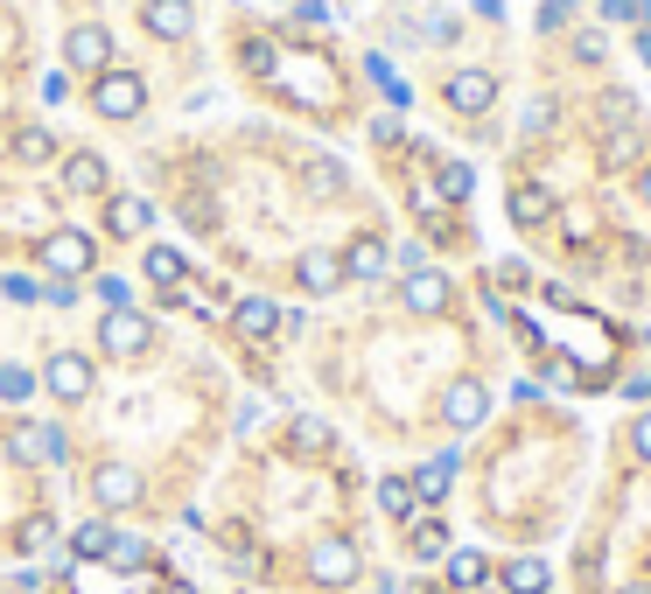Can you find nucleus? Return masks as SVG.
<instances>
[{"instance_id": "f257e3e1", "label": "nucleus", "mask_w": 651, "mask_h": 594, "mask_svg": "<svg viewBox=\"0 0 651 594\" xmlns=\"http://www.w3.org/2000/svg\"><path fill=\"white\" fill-rule=\"evenodd\" d=\"M141 105H147L141 70H99L91 78V112L99 120H141Z\"/></svg>"}, {"instance_id": "f03ea898", "label": "nucleus", "mask_w": 651, "mask_h": 594, "mask_svg": "<svg viewBox=\"0 0 651 594\" xmlns=\"http://www.w3.org/2000/svg\"><path fill=\"white\" fill-rule=\"evenodd\" d=\"M147 343H155V322H147L141 309H106V322H99V350H112V357H141Z\"/></svg>"}, {"instance_id": "7ed1b4c3", "label": "nucleus", "mask_w": 651, "mask_h": 594, "mask_svg": "<svg viewBox=\"0 0 651 594\" xmlns=\"http://www.w3.org/2000/svg\"><path fill=\"white\" fill-rule=\"evenodd\" d=\"M43 385L64 399V406H78V399H91V357H78V350H56L49 363H43Z\"/></svg>"}, {"instance_id": "20e7f679", "label": "nucleus", "mask_w": 651, "mask_h": 594, "mask_svg": "<svg viewBox=\"0 0 651 594\" xmlns=\"http://www.w3.org/2000/svg\"><path fill=\"white\" fill-rule=\"evenodd\" d=\"M64 64H70V70H91V78L112 70V35H106L99 22H78V29L64 35Z\"/></svg>"}, {"instance_id": "39448f33", "label": "nucleus", "mask_w": 651, "mask_h": 594, "mask_svg": "<svg viewBox=\"0 0 651 594\" xmlns=\"http://www.w3.org/2000/svg\"><path fill=\"white\" fill-rule=\"evenodd\" d=\"M43 266H49L56 280L91 273V238H85V232H70V224H64V232H49V238H43Z\"/></svg>"}, {"instance_id": "423d86ee", "label": "nucleus", "mask_w": 651, "mask_h": 594, "mask_svg": "<svg viewBox=\"0 0 651 594\" xmlns=\"http://www.w3.org/2000/svg\"><path fill=\"white\" fill-rule=\"evenodd\" d=\"M484 413H490V392L476 385V378H455V385L442 392V419L455 434H470V427H484Z\"/></svg>"}, {"instance_id": "0eeeda50", "label": "nucleus", "mask_w": 651, "mask_h": 594, "mask_svg": "<svg viewBox=\"0 0 651 594\" xmlns=\"http://www.w3.org/2000/svg\"><path fill=\"white\" fill-rule=\"evenodd\" d=\"M91 496H99V511H126V504H141V469H126V462L91 469Z\"/></svg>"}, {"instance_id": "6e6552de", "label": "nucleus", "mask_w": 651, "mask_h": 594, "mask_svg": "<svg viewBox=\"0 0 651 594\" xmlns=\"http://www.w3.org/2000/svg\"><path fill=\"white\" fill-rule=\"evenodd\" d=\"M309 573L322 587H351L357 581V546L351 539H322L316 552H309Z\"/></svg>"}, {"instance_id": "1a4fd4ad", "label": "nucleus", "mask_w": 651, "mask_h": 594, "mask_svg": "<svg viewBox=\"0 0 651 594\" xmlns=\"http://www.w3.org/2000/svg\"><path fill=\"white\" fill-rule=\"evenodd\" d=\"M8 455H14V462H64L70 440H64V427H14Z\"/></svg>"}, {"instance_id": "9d476101", "label": "nucleus", "mask_w": 651, "mask_h": 594, "mask_svg": "<svg viewBox=\"0 0 651 594\" xmlns=\"http://www.w3.org/2000/svg\"><path fill=\"white\" fill-rule=\"evenodd\" d=\"M490 99H497L490 70H449V105L455 112H470V120H476V112H490Z\"/></svg>"}, {"instance_id": "9b49d317", "label": "nucleus", "mask_w": 651, "mask_h": 594, "mask_svg": "<svg viewBox=\"0 0 651 594\" xmlns=\"http://www.w3.org/2000/svg\"><path fill=\"white\" fill-rule=\"evenodd\" d=\"M407 309H413V315H442V309H449V273L413 266V273H407Z\"/></svg>"}, {"instance_id": "f8f14e48", "label": "nucleus", "mask_w": 651, "mask_h": 594, "mask_svg": "<svg viewBox=\"0 0 651 594\" xmlns=\"http://www.w3.org/2000/svg\"><path fill=\"white\" fill-rule=\"evenodd\" d=\"M295 280H301V294H336V287H343V259L336 253H301Z\"/></svg>"}, {"instance_id": "ddd939ff", "label": "nucleus", "mask_w": 651, "mask_h": 594, "mask_svg": "<svg viewBox=\"0 0 651 594\" xmlns=\"http://www.w3.org/2000/svg\"><path fill=\"white\" fill-rule=\"evenodd\" d=\"M147 35H162V43H176V35H189V22H197V8L189 0H147Z\"/></svg>"}, {"instance_id": "4468645a", "label": "nucleus", "mask_w": 651, "mask_h": 594, "mask_svg": "<svg viewBox=\"0 0 651 594\" xmlns=\"http://www.w3.org/2000/svg\"><path fill=\"white\" fill-rule=\"evenodd\" d=\"M147 224H155V203H147V197H112V203H106V232L141 238Z\"/></svg>"}, {"instance_id": "2eb2a0df", "label": "nucleus", "mask_w": 651, "mask_h": 594, "mask_svg": "<svg viewBox=\"0 0 651 594\" xmlns=\"http://www.w3.org/2000/svg\"><path fill=\"white\" fill-rule=\"evenodd\" d=\"M393 266L386 238H351V253H343V280H378Z\"/></svg>"}, {"instance_id": "dca6fc26", "label": "nucleus", "mask_w": 651, "mask_h": 594, "mask_svg": "<svg viewBox=\"0 0 651 594\" xmlns=\"http://www.w3.org/2000/svg\"><path fill=\"white\" fill-rule=\"evenodd\" d=\"M232 329L260 343V336H274V329H280V309H274V301H266V294H245L239 309H232Z\"/></svg>"}, {"instance_id": "f3484780", "label": "nucleus", "mask_w": 651, "mask_h": 594, "mask_svg": "<svg viewBox=\"0 0 651 594\" xmlns=\"http://www.w3.org/2000/svg\"><path fill=\"white\" fill-rule=\"evenodd\" d=\"M407 483H413V496H420V504H442V496H449V483H455V455H434V462H420V469L407 475Z\"/></svg>"}, {"instance_id": "a211bd4d", "label": "nucleus", "mask_w": 651, "mask_h": 594, "mask_svg": "<svg viewBox=\"0 0 651 594\" xmlns=\"http://www.w3.org/2000/svg\"><path fill=\"white\" fill-rule=\"evenodd\" d=\"M106 182H112V176H106L99 155H70V161H64V189H70V197H106Z\"/></svg>"}, {"instance_id": "6ab92c4d", "label": "nucleus", "mask_w": 651, "mask_h": 594, "mask_svg": "<svg viewBox=\"0 0 651 594\" xmlns=\"http://www.w3.org/2000/svg\"><path fill=\"white\" fill-rule=\"evenodd\" d=\"M547 587H553V567H547V560H532V552L505 567V594H547Z\"/></svg>"}, {"instance_id": "aec40b11", "label": "nucleus", "mask_w": 651, "mask_h": 594, "mask_svg": "<svg viewBox=\"0 0 651 594\" xmlns=\"http://www.w3.org/2000/svg\"><path fill=\"white\" fill-rule=\"evenodd\" d=\"M147 280H155V287H168V294H176V287L189 280V259L176 253V245H147Z\"/></svg>"}, {"instance_id": "412c9836", "label": "nucleus", "mask_w": 651, "mask_h": 594, "mask_svg": "<svg viewBox=\"0 0 651 594\" xmlns=\"http://www.w3.org/2000/svg\"><path fill=\"white\" fill-rule=\"evenodd\" d=\"M547 217H553V197H547V189H532V182L511 189V224H519V232H532V224H547Z\"/></svg>"}, {"instance_id": "4be33fe9", "label": "nucleus", "mask_w": 651, "mask_h": 594, "mask_svg": "<svg viewBox=\"0 0 651 594\" xmlns=\"http://www.w3.org/2000/svg\"><path fill=\"white\" fill-rule=\"evenodd\" d=\"M112 539H120V531H112L106 517H91V525H78V531H70V552H78V560H106V552H112Z\"/></svg>"}, {"instance_id": "5701e85b", "label": "nucleus", "mask_w": 651, "mask_h": 594, "mask_svg": "<svg viewBox=\"0 0 651 594\" xmlns=\"http://www.w3.org/2000/svg\"><path fill=\"white\" fill-rule=\"evenodd\" d=\"M378 511H386V517H413L420 511V496H413L407 475H386V483H378Z\"/></svg>"}, {"instance_id": "b1692460", "label": "nucleus", "mask_w": 651, "mask_h": 594, "mask_svg": "<svg viewBox=\"0 0 651 594\" xmlns=\"http://www.w3.org/2000/svg\"><path fill=\"white\" fill-rule=\"evenodd\" d=\"M49 155H56V133L49 126H22V133H14V161L35 168V161H49Z\"/></svg>"}, {"instance_id": "393cba45", "label": "nucleus", "mask_w": 651, "mask_h": 594, "mask_svg": "<svg viewBox=\"0 0 651 594\" xmlns=\"http://www.w3.org/2000/svg\"><path fill=\"white\" fill-rule=\"evenodd\" d=\"M490 573H484V552H449V587H463V594H476Z\"/></svg>"}, {"instance_id": "a878e982", "label": "nucleus", "mask_w": 651, "mask_h": 594, "mask_svg": "<svg viewBox=\"0 0 651 594\" xmlns=\"http://www.w3.org/2000/svg\"><path fill=\"white\" fill-rule=\"evenodd\" d=\"M407 539H413V552H420V560H442V552H449L442 517H413V531H407Z\"/></svg>"}, {"instance_id": "bb28decb", "label": "nucleus", "mask_w": 651, "mask_h": 594, "mask_svg": "<svg viewBox=\"0 0 651 594\" xmlns=\"http://www.w3.org/2000/svg\"><path fill=\"white\" fill-rule=\"evenodd\" d=\"M434 189H442V203H463L476 189V168L470 161H442V176H434Z\"/></svg>"}, {"instance_id": "cd10ccee", "label": "nucleus", "mask_w": 651, "mask_h": 594, "mask_svg": "<svg viewBox=\"0 0 651 594\" xmlns=\"http://www.w3.org/2000/svg\"><path fill=\"white\" fill-rule=\"evenodd\" d=\"M287 440H295V448H301V455H322V448H330V419H316V413H301V419H295V427H287Z\"/></svg>"}, {"instance_id": "c85d7f7f", "label": "nucleus", "mask_w": 651, "mask_h": 594, "mask_svg": "<svg viewBox=\"0 0 651 594\" xmlns=\"http://www.w3.org/2000/svg\"><path fill=\"white\" fill-rule=\"evenodd\" d=\"M14 546H22V552H49V546H56V517H43V511H35V517H22Z\"/></svg>"}, {"instance_id": "c756f323", "label": "nucleus", "mask_w": 651, "mask_h": 594, "mask_svg": "<svg viewBox=\"0 0 651 594\" xmlns=\"http://www.w3.org/2000/svg\"><path fill=\"white\" fill-rule=\"evenodd\" d=\"M43 385V378L35 371H22V363H0V399H8V406H22V399Z\"/></svg>"}, {"instance_id": "7c9ffc66", "label": "nucleus", "mask_w": 651, "mask_h": 594, "mask_svg": "<svg viewBox=\"0 0 651 594\" xmlns=\"http://www.w3.org/2000/svg\"><path fill=\"white\" fill-rule=\"evenodd\" d=\"M413 210L434 224V232H449V203H442V189H434V182H420V189H413Z\"/></svg>"}, {"instance_id": "2f4dec72", "label": "nucleus", "mask_w": 651, "mask_h": 594, "mask_svg": "<svg viewBox=\"0 0 651 594\" xmlns=\"http://www.w3.org/2000/svg\"><path fill=\"white\" fill-rule=\"evenodd\" d=\"M239 64L253 70V78H274V64H280V56H274V43H266V35H253V43L239 49Z\"/></svg>"}, {"instance_id": "473e14b6", "label": "nucleus", "mask_w": 651, "mask_h": 594, "mask_svg": "<svg viewBox=\"0 0 651 594\" xmlns=\"http://www.w3.org/2000/svg\"><path fill=\"white\" fill-rule=\"evenodd\" d=\"M91 294H99L106 309H133V287H126L120 273H99V280H91Z\"/></svg>"}, {"instance_id": "72a5a7b5", "label": "nucleus", "mask_w": 651, "mask_h": 594, "mask_svg": "<svg viewBox=\"0 0 651 594\" xmlns=\"http://www.w3.org/2000/svg\"><path fill=\"white\" fill-rule=\"evenodd\" d=\"M309 182H316V197H336V189H343V161H309Z\"/></svg>"}, {"instance_id": "f704fd0d", "label": "nucleus", "mask_w": 651, "mask_h": 594, "mask_svg": "<svg viewBox=\"0 0 651 594\" xmlns=\"http://www.w3.org/2000/svg\"><path fill=\"white\" fill-rule=\"evenodd\" d=\"M112 567H147V539H112Z\"/></svg>"}, {"instance_id": "c9c22d12", "label": "nucleus", "mask_w": 651, "mask_h": 594, "mask_svg": "<svg viewBox=\"0 0 651 594\" xmlns=\"http://www.w3.org/2000/svg\"><path fill=\"white\" fill-rule=\"evenodd\" d=\"M630 155H638V133H630V126H617V133H609V147H603V161L617 168V161H630Z\"/></svg>"}, {"instance_id": "e433bc0d", "label": "nucleus", "mask_w": 651, "mask_h": 594, "mask_svg": "<svg viewBox=\"0 0 651 594\" xmlns=\"http://www.w3.org/2000/svg\"><path fill=\"white\" fill-rule=\"evenodd\" d=\"M365 70H372V78H378V85H386V99H393V105H407V85H399V78H393V64H386V56H372V64H365Z\"/></svg>"}, {"instance_id": "4c0bfd02", "label": "nucleus", "mask_w": 651, "mask_h": 594, "mask_svg": "<svg viewBox=\"0 0 651 594\" xmlns=\"http://www.w3.org/2000/svg\"><path fill=\"white\" fill-rule=\"evenodd\" d=\"M574 8H582V0H540V29H567Z\"/></svg>"}, {"instance_id": "58836bf2", "label": "nucleus", "mask_w": 651, "mask_h": 594, "mask_svg": "<svg viewBox=\"0 0 651 594\" xmlns=\"http://www.w3.org/2000/svg\"><path fill=\"white\" fill-rule=\"evenodd\" d=\"M603 49H609V43H603L596 29H582V35H574V56H582V64H603Z\"/></svg>"}, {"instance_id": "ea45409f", "label": "nucleus", "mask_w": 651, "mask_h": 594, "mask_svg": "<svg viewBox=\"0 0 651 594\" xmlns=\"http://www.w3.org/2000/svg\"><path fill=\"white\" fill-rule=\"evenodd\" d=\"M630 112H638L630 91H603V120H630Z\"/></svg>"}, {"instance_id": "a19ab883", "label": "nucleus", "mask_w": 651, "mask_h": 594, "mask_svg": "<svg viewBox=\"0 0 651 594\" xmlns=\"http://www.w3.org/2000/svg\"><path fill=\"white\" fill-rule=\"evenodd\" d=\"M0 287H8V301H43V280H22V273H8Z\"/></svg>"}, {"instance_id": "79ce46f5", "label": "nucleus", "mask_w": 651, "mask_h": 594, "mask_svg": "<svg viewBox=\"0 0 651 594\" xmlns=\"http://www.w3.org/2000/svg\"><path fill=\"white\" fill-rule=\"evenodd\" d=\"M630 455H638V462H651V413L630 419Z\"/></svg>"}, {"instance_id": "37998d69", "label": "nucleus", "mask_w": 651, "mask_h": 594, "mask_svg": "<svg viewBox=\"0 0 651 594\" xmlns=\"http://www.w3.org/2000/svg\"><path fill=\"white\" fill-rule=\"evenodd\" d=\"M547 385H561V392H567V385H582V371H574L567 357H553V363H547Z\"/></svg>"}, {"instance_id": "c03bdc74", "label": "nucleus", "mask_w": 651, "mask_h": 594, "mask_svg": "<svg viewBox=\"0 0 651 594\" xmlns=\"http://www.w3.org/2000/svg\"><path fill=\"white\" fill-rule=\"evenodd\" d=\"M497 280H505V287H526L532 273H526V259H505V266H497Z\"/></svg>"}, {"instance_id": "a18cd8bd", "label": "nucleus", "mask_w": 651, "mask_h": 594, "mask_svg": "<svg viewBox=\"0 0 651 594\" xmlns=\"http://www.w3.org/2000/svg\"><path fill=\"white\" fill-rule=\"evenodd\" d=\"M372 141H378V147H393V141H399V120H393V112H386V120H372Z\"/></svg>"}, {"instance_id": "49530a36", "label": "nucleus", "mask_w": 651, "mask_h": 594, "mask_svg": "<svg viewBox=\"0 0 651 594\" xmlns=\"http://www.w3.org/2000/svg\"><path fill=\"white\" fill-rule=\"evenodd\" d=\"M638 56H644V64H651V22L638 29Z\"/></svg>"}, {"instance_id": "de8ad7c7", "label": "nucleus", "mask_w": 651, "mask_h": 594, "mask_svg": "<svg viewBox=\"0 0 651 594\" xmlns=\"http://www.w3.org/2000/svg\"><path fill=\"white\" fill-rule=\"evenodd\" d=\"M162 594H197V587H189V581H162Z\"/></svg>"}, {"instance_id": "09e8293b", "label": "nucleus", "mask_w": 651, "mask_h": 594, "mask_svg": "<svg viewBox=\"0 0 651 594\" xmlns=\"http://www.w3.org/2000/svg\"><path fill=\"white\" fill-rule=\"evenodd\" d=\"M638 189H644V203H651V161H644V176H638Z\"/></svg>"}, {"instance_id": "8fccbe9b", "label": "nucleus", "mask_w": 651, "mask_h": 594, "mask_svg": "<svg viewBox=\"0 0 651 594\" xmlns=\"http://www.w3.org/2000/svg\"><path fill=\"white\" fill-rule=\"evenodd\" d=\"M624 594H651V587H644V581H638V587H624Z\"/></svg>"}, {"instance_id": "3c124183", "label": "nucleus", "mask_w": 651, "mask_h": 594, "mask_svg": "<svg viewBox=\"0 0 651 594\" xmlns=\"http://www.w3.org/2000/svg\"><path fill=\"white\" fill-rule=\"evenodd\" d=\"M476 594H505V587H476Z\"/></svg>"}, {"instance_id": "603ef678", "label": "nucleus", "mask_w": 651, "mask_h": 594, "mask_svg": "<svg viewBox=\"0 0 651 594\" xmlns=\"http://www.w3.org/2000/svg\"><path fill=\"white\" fill-rule=\"evenodd\" d=\"M0 301H8V287H0Z\"/></svg>"}]
</instances>
